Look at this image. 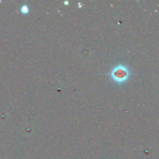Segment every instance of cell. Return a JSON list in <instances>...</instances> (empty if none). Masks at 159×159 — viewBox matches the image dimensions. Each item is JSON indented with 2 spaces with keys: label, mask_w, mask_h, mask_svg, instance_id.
Here are the masks:
<instances>
[{
  "label": "cell",
  "mask_w": 159,
  "mask_h": 159,
  "mask_svg": "<svg viewBox=\"0 0 159 159\" xmlns=\"http://www.w3.org/2000/svg\"><path fill=\"white\" fill-rule=\"evenodd\" d=\"M20 11H21L22 13L27 14L28 12H29L30 9L29 7H28V6H26V5H23V6H21V8H20Z\"/></svg>",
  "instance_id": "2"
},
{
  "label": "cell",
  "mask_w": 159,
  "mask_h": 159,
  "mask_svg": "<svg viewBox=\"0 0 159 159\" xmlns=\"http://www.w3.org/2000/svg\"><path fill=\"white\" fill-rule=\"evenodd\" d=\"M130 75V71L129 70V68L125 65H122L114 67L110 72V76H111L112 79L119 85L124 83L129 79Z\"/></svg>",
  "instance_id": "1"
}]
</instances>
